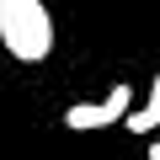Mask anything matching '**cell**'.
I'll return each mask as SVG.
<instances>
[{
    "label": "cell",
    "mask_w": 160,
    "mask_h": 160,
    "mask_svg": "<svg viewBox=\"0 0 160 160\" xmlns=\"http://www.w3.org/2000/svg\"><path fill=\"white\" fill-rule=\"evenodd\" d=\"M149 160H160V139H155V144H149Z\"/></svg>",
    "instance_id": "obj_4"
},
{
    "label": "cell",
    "mask_w": 160,
    "mask_h": 160,
    "mask_svg": "<svg viewBox=\"0 0 160 160\" xmlns=\"http://www.w3.org/2000/svg\"><path fill=\"white\" fill-rule=\"evenodd\" d=\"M123 128H128V133H144V139H149V133L160 128V69H155V86H149L144 107H133V112L123 118Z\"/></svg>",
    "instance_id": "obj_3"
},
{
    "label": "cell",
    "mask_w": 160,
    "mask_h": 160,
    "mask_svg": "<svg viewBox=\"0 0 160 160\" xmlns=\"http://www.w3.org/2000/svg\"><path fill=\"white\" fill-rule=\"evenodd\" d=\"M0 43L22 64H43L53 53V16L43 0H0Z\"/></svg>",
    "instance_id": "obj_1"
},
{
    "label": "cell",
    "mask_w": 160,
    "mask_h": 160,
    "mask_svg": "<svg viewBox=\"0 0 160 160\" xmlns=\"http://www.w3.org/2000/svg\"><path fill=\"white\" fill-rule=\"evenodd\" d=\"M128 112H133V91L128 86H112V96H102V102H69L64 107V128L69 133H91V128L123 123Z\"/></svg>",
    "instance_id": "obj_2"
}]
</instances>
